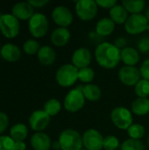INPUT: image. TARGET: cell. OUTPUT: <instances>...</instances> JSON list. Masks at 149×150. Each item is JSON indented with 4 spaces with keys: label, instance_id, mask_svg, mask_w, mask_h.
Returning a JSON list of instances; mask_svg holds the SVG:
<instances>
[{
    "label": "cell",
    "instance_id": "6da1fadb",
    "mask_svg": "<svg viewBox=\"0 0 149 150\" xmlns=\"http://www.w3.org/2000/svg\"><path fill=\"white\" fill-rule=\"evenodd\" d=\"M120 51L113 43L102 42L95 50V58L99 66L106 69L116 68L121 61Z\"/></svg>",
    "mask_w": 149,
    "mask_h": 150
},
{
    "label": "cell",
    "instance_id": "7a4b0ae2",
    "mask_svg": "<svg viewBox=\"0 0 149 150\" xmlns=\"http://www.w3.org/2000/svg\"><path fill=\"white\" fill-rule=\"evenodd\" d=\"M61 150H82L83 148V135L74 129L63 130L58 139Z\"/></svg>",
    "mask_w": 149,
    "mask_h": 150
},
{
    "label": "cell",
    "instance_id": "3957f363",
    "mask_svg": "<svg viewBox=\"0 0 149 150\" xmlns=\"http://www.w3.org/2000/svg\"><path fill=\"white\" fill-rule=\"evenodd\" d=\"M78 69L72 63H67L61 66L56 71L55 78L58 84L61 87H70L78 80Z\"/></svg>",
    "mask_w": 149,
    "mask_h": 150
},
{
    "label": "cell",
    "instance_id": "277c9868",
    "mask_svg": "<svg viewBox=\"0 0 149 150\" xmlns=\"http://www.w3.org/2000/svg\"><path fill=\"white\" fill-rule=\"evenodd\" d=\"M110 117L113 125L120 130L127 131V129L133 124L132 112L123 106L115 107L112 111Z\"/></svg>",
    "mask_w": 149,
    "mask_h": 150
},
{
    "label": "cell",
    "instance_id": "5b68a950",
    "mask_svg": "<svg viewBox=\"0 0 149 150\" xmlns=\"http://www.w3.org/2000/svg\"><path fill=\"white\" fill-rule=\"evenodd\" d=\"M125 30L131 35H136L149 30V22L144 14L130 15L125 23Z\"/></svg>",
    "mask_w": 149,
    "mask_h": 150
},
{
    "label": "cell",
    "instance_id": "8992f818",
    "mask_svg": "<svg viewBox=\"0 0 149 150\" xmlns=\"http://www.w3.org/2000/svg\"><path fill=\"white\" fill-rule=\"evenodd\" d=\"M75 10L76 14L80 19L90 21L97 16L98 5L93 0H79L76 2Z\"/></svg>",
    "mask_w": 149,
    "mask_h": 150
},
{
    "label": "cell",
    "instance_id": "52a82bcc",
    "mask_svg": "<svg viewBox=\"0 0 149 150\" xmlns=\"http://www.w3.org/2000/svg\"><path fill=\"white\" fill-rule=\"evenodd\" d=\"M85 100L86 99L81 90L77 88L72 89L68 92L64 98V108L69 112H76L84 106Z\"/></svg>",
    "mask_w": 149,
    "mask_h": 150
},
{
    "label": "cell",
    "instance_id": "ba28073f",
    "mask_svg": "<svg viewBox=\"0 0 149 150\" xmlns=\"http://www.w3.org/2000/svg\"><path fill=\"white\" fill-rule=\"evenodd\" d=\"M29 31L35 38H41L46 35L48 31L47 18L42 13H34L29 19Z\"/></svg>",
    "mask_w": 149,
    "mask_h": 150
},
{
    "label": "cell",
    "instance_id": "9c48e42d",
    "mask_svg": "<svg viewBox=\"0 0 149 150\" xmlns=\"http://www.w3.org/2000/svg\"><path fill=\"white\" fill-rule=\"evenodd\" d=\"M0 30L7 38H14L19 32L18 19L12 14H0Z\"/></svg>",
    "mask_w": 149,
    "mask_h": 150
},
{
    "label": "cell",
    "instance_id": "30bf717a",
    "mask_svg": "<svg viewBox=\"0 0 149 150\" xmlns=\"http://www.w3.org/2000/svg\"><path fill=\"white\" fill-rule=\"evenodd\" d=\"M104 138L102 134L97 129H88L83 134V148L87 150H102Z\"/></svg>",
    "mask_w": 149,
    "mask_h": 150
},
{
    "label": "cell",
    "instance_id": "8fae6325",
    "mask_svg": "<svg viewBox=\"0 0 149 150\" xmlns=\"http://www.w3.org/2000/svg\"><path fill=\"white\" fill-rule=\"evenodd\" d=\"M119 79L126 86H135L141 79V71L135 66H124L119 71Z\"/></svg>",
    "mask_w": 149,
    "mask_h": 150
},
{
    "label": "cell",
    "instance_id": "7c38bea8",
    "mask_svg": "<svg viewBox=\"0 0 149 150\" xmlns=\"http://www.w3.org/2000/svg\"><path fill=\"white\" fill-rule=\"evenodd\" d=\"M52 18L59 27L67 28L73 22V14L68 7L58 5L52 11Z\"/></svg>",
    "mask_w": 149,
    "mask_h": 150
},
{
    "label": "cell",
    "instance_id": "4fadbf2b",
    "mask_svg": "<svg viewBox=\"0 0 149 150\" xmlns=\"http://www.w3.org/2000/svg\"><path fill=\"white\" fill-rule=\"evenodd\" d=\"M49 123L50 116L44 110L34 111L29 118L30 127L36 132H42V130H44Z\"/></svg>",
    "mask_w": 149,
    "mask_h": 150
},
{
    "label": "cell",
    "instance_id": "5bb4252c",
    "mask_svg": "<svg viewBox=\"0 0 149 150\" xmlns=\"http://www.w3.org/2000/svg\"><path fill=\"white\" fill-rule=\"evenodd\" d=\"M91 59L92 55L90 49L87 47H79L73 53L71 62L76 69H82L90 66Z\"/></svg>",
    "mask_w": 149,
    "mask_h": 150
},
{
    "label": "cell",
    "instance_id": "9a60e30c",
    "mask_svg": "<svg viewBox=\"0 0 149 150\" xmlns=\"http://www.w3.org/2000/svg\"><path fill=\"white\" fill-rule=\"evenodd\" d=\"M33 14V7L28 2H18L12 7V15L18 19H30Z\"/></svg>",
    "mask_w": 149,
    "mask_h": 150
},
{
    "label": "cell",
    "instance_id": "2e32d148",
    "mask_svg": "<svg viewBox=\"0 0 149 150\" xmlns=\"http://www.w3.org/2000/svg\"><path fill=\"white\" fill-rule=\"evenodd\" d=\"M31 145L34 150H48L52 146V142L46 133L36 132L31 138Z\"/></svg>",
    "mask_w": 149,
    "mask_h": 150
},
{
    "label": "cell",
    "instance_id": "e0dca14e",
    "mask_svg": "<svg viewBox=\"0 0 149 150\" xmlns=\"http://www.w3.org/2000/svg\"><path fill=\"white\" fill-rule=\"evenodd\" d=\"M71 38L70 31L65 27H58L54 29L51 34V41L56 47H63L67 45Z\"/></svg>",
    "mask_w": 149,
    "mask_h": 150
},
{
    "label": "cell",
    "instance_id": "ac0fdd59",
    "mask_svg": "<svg viewBox=\"0 0 149 150\" xmlns=\"http://www.w3.org/2000/svg\"><path fill=\"white\" fill-rule=\"evenodd\" d=\"M121 61L125 66H135L140 62V54L137 49L132 47H126L120 51Z\"/></svg>",
    "mask_w": 149,
    "mask_h": 150
},
{
    "label": "cell",
    "instance_id": "d6986e66",
    "mask_svg": "<svg viewBox=\"0 0 149 150\" xmlns=\"http://www.w3.org/2000/svg\"><path fill=\"white\" fill-rule=\"evenodd\" d=\"M115 25L110 18H103L96 25V33L102 37L109 36L114 32Z\"/></svg>",
    "mask_w": 149,
    "mask_h": 150
},
{
    "label": "cell",
    "instance_id": "ffe728a7",
    "mask_svg": "<svg viewBox=\"0 0 149 150\" xmlns=\"http://www.w3.org/2000/svg\"><path fill=\"white\" fill-rule=\"evenodd\" d=\"M129 18L127 11L122 4H116L110 10V18L118 25H125Z\"/></svg>",
    "mask_w": 149,
    "mask_h": 150
},
{
    "label": "cell",
    "instance_id": "44dd1931",
    "mask_svg": "<svg viewBox=\"0 0 149 150\" xmlns=\"http://www.w3.org/2000/svg\"><path fill=\"white\" fill-rule=\"evenodd\" d=\"M131 112L137 116H145L149 113L148 98H137L131 105Z\"/></svg>",
    "mask_w": 149,
    "mask_h": 150
},
{
    "label": "cell",
    "instance_id": "7402d4cb",
    "mask_svg": "<svg viewBox=\"0 0 149 150\" xmlns=\"http://www.w3.org/2000/svg\"><path fill=\"white\" fill-rule=\"evenodd\" d=\"M37 55L40 62L46 66L52 65L56 59V54L54 50L49 46L41 47L37 53Z\"/></svg>",
    "mask_w": 149,
    "mask_h": 150
},
{
    "label": "cell",
    "instance_id": "603a6c76",
    "mask_svg": "<svg viewBox=\"0 0 149 150\" xmlns=\"http://www.w3.org/2000/svg\"><path fill=\"white\" fill-rule=\"evenodd\" d=\"M0 52L2 57L9 62H15L18 60L21 55V52L18 47L11 43H7L4 45Z\"/></svg>",
    "mask_w": 149,
    "mask_h": 150
},
{
    "label": "cell",
    "instance_id": "cb8c5ba5",
    "mask_svg": "<svg viewBox=\"0 0 149 150\" xmlns=\"http://www.w3.org/2000/svg\"><path fill=\"white\" fill-rule=\"evenodd\" d=\"M82 91L85 99L90 102L98 101L102 96V91L99 88V86H97V84H93V83L84 84Z\"/></svg>",
    "mask_w": 149,
    "mask_h": 150
},
{
    "label": "cell",
    "instance_id": "d4e9b609",
    "mask_svg": "<svg viewBox=\"0 0 149 150\" xmlns=\"http://www.w3.org/2000/svg\"><path fill=\"white\" fill-rule=\"evenodd\" d=\"M121 4L125 7L128 13L133 14H141V11L146 8L147 3L144 0H124Z\"/></svg>",
    "mask_w": 149,
    "mask_h": 150
},
{
    "label": "cell",
    "instance_id": "484cf974",
    "mask_svg": "<svg viewBox=\"0 0 149 150\" xmlns=\"http://www.w3.org/2000/svg\"><path fill=\"white\" fill-rule=\"evenodd\" d=\"M11 138L14 142H23L28 134V130L25 125L18 123L11 128Z\"/></svg>",
    "mask_w": 149,
    "mask_h": 150
},
{
    "label": "cell",
    "instance_id": "4316f807",
    "mask_svg": "<svg viewBox=\"0 0 149 150\" xmlns=\"http://www.w3.org/2000/svg\"><path fill=\"white\" fill-rule=\"evenodd\" d=\"M61 109V105L60 101H58L55 98H51L47 100L44 105V111L51 117L57 115Z\"/></svg>",
    "mask_w": 149,
    "mask_h": 150
},
{
    "label": "cell",
    "instance_id": "83f0119b",
    "mask_svg": "<svg viewBox=\"0 0 149 150\" xmlns=\"http://www.w3.org/2000/svg\"><path fill=\"white\" fill-rule=\"evenodd\" d=\"M127 134L131 139L141 141L146 134V129L142 125L134 123L127 129Z\"/></svg>",
    "mask_w": 149,
    "mask_h": 150
},
{
    "label": "cell",
    "instance_id": "f1b7e54d",
    "mask_svg": "<svg viewBox=\"0 0 149 150\" xmlns=\"http://www.w3.org/2000/svg\"><path fill=\"white\" fill-rule=\"evenodd\" d=\"M95 77V71L92 68L87 67L78 70V80L85 84L91 83Z\"/></svg>",
    "mask_w": 149,
    "mask_h": 150
},
{
    "label": "cell",
    "instance_id": "f546056e",
    "mask_svg": "<svg viewBox=\"0 0 149 150\" xmlns=\"http://www.w3.org/2000/svg\"><path fill=\"white\" fill-rule=\"evenodd\" d=\"M120 150H145V146L141 141L129 138L122 142Z\"/></svg>",
    "mask_w": 149,
    "mask_h": 150
},
{
    "label": "cell",
    "instance_id": "4dcf8cb0",
    "mask_svg": "<svg viewBox=\"0 0 149 150\" xmlns=\"http://www.w3.org/2000/svg\"><path fill=\"white\" fill-rule=\"evenodd\" d=\"M134 91L138 98H148L149 81L141 78L134 86Z\"/></svg>",
    "mask_w": 149,
    "mask_h": 150
},
{
    "label": "cell",
    "instance_id": "1f68e13d",
    "mask_svg": "<svg viewBox=\"0 0 149 150\" xmlns=\"http://www.w3.org/2000/svg\"><path fill=\"white\" fill-rule=\"evenodd\" d=\"M120 146L119 140L114 135H107L104 138L103 149L105 150H118Z\"/></svg>",
    "mask_w": 149,
    "mask_h": 150
},
{
    "label": "cell",
    "instance_id": "d6a6232c",
    "mask_svg": "<svg viewBox=\"0 0 149 150\" xmlns=\"http://www.w3.org/2000/svg\"><path fill=\"white\" fill-rule=\"evenodd\" d=\"M40 48V47L39 42L35 40H32V39L27 40L23 45L24 51L28 54H34L38 53Z\"/></svg>",
    "mask_w": 149,
    "mask_h": 150
},
{
    "label": "cell",
    "instance_id": "836d02e7",
    "mask_svg": "<svg viewBox=\"0 0 149 150\" xmlns=\"http://www.w3.org/2000/svg\"><path fill=\"white\" fill-rule=\"evenodd\" d=\"M0 150H15V142L10 136H0Z\"/></svg>",
    "mask_w": 149,
    "mask_h": 150
},
{
    "label": "cell",
    "instance_id": "e575fe53",
    "mask_svg": "<svg viewBox=\"0 0 149 150\" xmlns=\"http://www.w3.org/2000/svg\"><path fill=\"white\" fill-rule=\"evenodd\" d=\"M97 4L98 7H101L103 9H112L116 4H118V2L116 0H97Z\"/></svg>",
    "mask_w": 149,
    "mask_h": 150
},
{
    "label": "cell",
    "instance_id": "d590c367",
    "mask_svg": "<svg viewBox=\"0 0 149 150\" xmlns=\"http://www.w3.org/2000/svg\"><path fill=\"white\" fill-rule=\"evenodd\" d=\"M140 71H141V77L143 79H146V80L149 81V59L145 60L142 62L141 69H140Z\"/></svg>",
    "mask_w": 149,
    "mask_h": 150
},
{
    "label": "cell",
    "instance_id": "8d00e7d4",
    "mask_svg": "<svg viewBox=\"0 0 149 150\" xmlns=\"http://www.w3.org/2000/svg\"><path fill=\"white\" fill-rule=\"evenodd\" d=\"M138 49L140 52L146 54L149 53V38H142L138 43Z\"/></svg>",
    "mask_w": 149,
    "mask_h": 150
},
{
    "label": "cell",
    "instance_id": "74e56055",
    "mask_svg": "<svg viewBox=\"0 0 149 150\" xmlns=\"http://www.w3.org/2000/svg\"><path fill=\"white\" fill-rule=\"evenodd\" d=\"M8 117L7 115L3 112H0V134H2L7 127L8 126Z\"/></svg>",
    "mask_w": 149,
    "mask_h": 150
},
{
    "label": "cell",
    "instance_id": "f35d334b",
    "mask_svg": "<svg viewBox=\"0 0 149 150\" xmlns=\"http://www.w3.org/2000/svg\"><path fill=\"white\" fill-rule=\"evenodd\" d=\"M28 3L32 6V7H42L44 5H46L47 4H48L47 0H30L28 1Z\"/></svg>",
    "mask_w": 149,
    "mask_h": 150
},
{
    "label": "cell",
    "instance_id": "ab89813d",
    "mask_svg": "<svg viewBox=\"0 0 149 150\" xmlns=\"http://www.w3.org/2000/svg\"><path fill=\"white\" fill-rule=\"evenodd\" d=\"M114 45H115V46L119 49V50H122V49H124V48L126 47V40L124 38L119 37V38H118V39H116V40H115V41H114Z\"/></svg>",
    "mask_w": 149,
    "mask_h": 150
},
{
    "label": "cell",
    "instance_id": "60d3db41",
    "mask_svg": "<svg viewBox=\"0 0 149 150\" xmlns=\"http://www.w3.org/2000/svg\"><path fill=\"white\" fill-rule=\"evenodd\" d=\"M25 148L24 142H15V150H25Z\"/></svg>",
    "mask_w": 149,
    "mask_h": 150
},
{
    "label": "cell",
    "instance_id": "b9f144b4",
    "mask_svg": "<svg viewBox=\"0 0 149 150\" xmlns=\"http://www.w3.org/2000/svg\"><path fill=\"white\" fill-rule=\"evenodd\" d=\"M52 148L54 150H61V144H60L59 141L54 142L52 144Z\"/></svg>",
    "mask_w": 149,
    "mask_h": 150
},
{
    "label": "cell",
    "instance_id": "7bdbcfd3",
    "mask_svg": "<svg viewBox=\"0 0 149 150\" xmlns=\"http://www.w3.org/2000/svg\"><path fill=\"white\" fill-rule=\"evenodd\" d=\"M145 17L147 18V19L148 20L149 22V5L147 7V9H146V11H145Z\"/></svg>",
    "mask_w": 149,
    "mask_h": 150
},
{
    "label": "cell",
    "instance_id": "ee69618b",
    "mask_svg": "<svg viewBox=\"0 0 149 150\" xmlns=\"http://www.w3.org/2000/svg\"><path fill=\"white\" fill-rule=\"evenodd\" d=\"M148 147H149V136H148Z\"/></svg>",
    "mask_w": 149,
    "mask_h": 150
},
{
    "label": "cell",
    "instance_id": "f6af8a7d",
    "mask_svg": "<svg viewBox=\"0 0 149 150\" xmlns=\"http://www.w3.org/2000/svg\"><path fill=\"white\" fill-rule=\"evenodd\" d=\"M82 150H87V149H83Z\"/></svg>",
    "mask_w": 149,
    "mask_h": 150
},
{
    "label": "cell",
    "instance_id": "bcb514c9",
    "mask_svg": "<svg viewBox=\"0 0 149 150\" xmlns=\"http://www.w3.org/2000/svg\"><path fill=\"white\" fill-rule=\"evenodd\" d=\"M118 150H119V149H118Z\"/></svg>",
    "mask_w": 149,
    "mask_h": 150
}]
</instances>
